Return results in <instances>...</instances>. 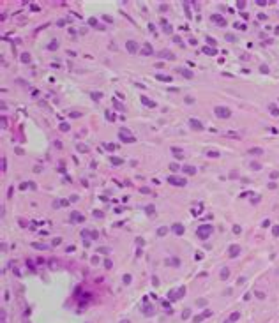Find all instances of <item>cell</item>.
<instances>
[{"instance_id":"1","label":"cell","mask_w":279,"mask_h":323,"mask_svg":"<svg viewBox=\"0 0 279 323\" xmlns=\"http://www.w3.org/2000/svg\"><path fill=\"white\" fill-rule=\"evenodd\" d=\"M118 136L124 140V141H126V143H132L134 141V136H131V134L126 131V129H120V132H118Z\"/></svg>"},{"instance_id":"2","label":"cell","mask_w":279,"mask_h":323,"mask_svg":"<svg viewBox=\"0 0 279 323\" xmlns=\"http://www.w3.org/2000/svg\"><path fill=\"white\" fill-rule=\"evenodd\" d=\"M168 182L173 184V185H184V184H185V180H184V179H179V177H170Z\"/></svg>"},{"instance_id":"3","label":"cell","mask_w":279,"mask_h":323,"mask_svg":"<svg viewBox=\"0 0 279 323\" xmlns=\"http://www.w3.org/2000/svg\"><path fill=\"white\" fill-rule=\"evenodd\" d=\"M126 46H127V49H129V53H136V51H138V44L134 43V41H127Z\"/></svg>"},{"instance_id":"4","label":"cell","mask_w":279,"mask_h":323,"mask_svg":"<svg viewBox=\"0 0 279 323\" xmlns=\"http://www.w3.org/2000/svg\"><path fill=\"white\" fill-rule=\"evenodd\" d=\"M189 124H191V127H194V129H198V131H200V129H203V127H201V124H200L198 120H193V118H191V122H189Z\"/></svg>"},{"instance_id":"5","label":"cell","mask_w":279,"mask_h":323,"mask_svg":"<svg viewBox=\"0 0 279 323\" xmlns=\"http://www.w3.org/2000/svg\"><path fill=\"white\" fill-rule=\"evenodd\" d=\"M215 111H217V115H219V117H221V115H223V117L228 115V110H226V108H217Z\"/></svg>"},{"instance_id":"6","label":"cell","mask_w":279,"mask_h":323,"mask_svg":"<svg viewBox=\"0 0 279 323\" xmlns=\"http://www.w3.org/2000/svg\"><path fill=\"white\" fill-rule=\"evenodd\" d=\"M179 72H182V74H184L185 78H193V72H191V71H185V69H179Z\"/></svg>"},{"instance_id":"7","label":"cell","mask_w":279,"mask_h":323,"mask_svg":"<svg viewBox=\"0 0 279 323\" xmlns=\"http://www.w3.org/2000/svg\"><path fill=\"white\" fill-rule=\"evenodd\" d=\"M198 233H200V235H203V233L209 235V233H210V226H207V228L203 226V228H200V231H198Z\"/></svg>"},{"instance_id":"8","label":"cell","mask_w":279,"mask_h":323,"mask_svg":"<svg viewBox=\"0 0 279 323\" xmlns=\"http://www.w3.org/2000/svg\"><path fill=\"white\" fill-rule=\"evenodd\" d=\"M171 152H173V155H175V157H179V159L182 157V152H180L179 148H175V147H173V148H171Z\"/></svg>"},{"instance_id":"9","label":"cell","mask_w":279,"mask_h":323,"mask_svg":"<svg viewBox=\"0 0 279 323\" xmlns=\"http://www.w3.org/2000/svg\"><path fill=\"white\" fill-rule=\"evenodd\" d=\"M173 231H175V233H184V228L179 226V224H175V226H173Z\"/></svg>"},{"instance_id":"10","label":"cell","mask_w":279,"mask_h":323,"mask_svg":"<svg viewBox=\"0 0 279 323\" xmlns=\"http://www.w3.org/2000/svg\"><path fill=\"white\" fill-rule=\"evenodd\" d=\"M149 53H152V48H150V44H145V48H143V55H149Z\"/></svg>"},{"instance_id":"11","label":"cell","mask_w":279,"mask_h":323,"mask_svg":"<svg viewBox=\"0 0 279 323\" xmlns=\"http://www.w3.org/2000/svg\"><path fill=\"white\" fill-rule=\"evenodd\" d=\"M179 168H180V166H179L177 163H171V164H170V170H171V171H179Z\"/></svg>"},{"instance_id":"12","label":"cell","mask_w":279,"mask_h":323,"mask_svg":"<svg viewBox=\"0 0 279 323\" xmlns=\"http://www.w3.org/2000/svg\"><path fill=\"white\" fill-rule=\"evenodd\" d=\"M184 171L185 173H194V168L193 166H184Z\"/></svg>"},{"instance_id":"13","label":"cell","mask_w":279,"mask_h":323,"mask_svg":"<svg viewBox=\"0 0 279 323\" xmlns=\"http://www.w3.org/2000/svg\"><path fill=\"white\" fill-rule=\"evenodd\" d=\"M157 80H161V81H171V78H170V76H163V74H159V76H157Z\"/></svg>"},{"instance_id":"14","label":"cell","mask_w":279,"mask_h":323,"mask_svg":"<svg viewBox=\"0 0 279 323\" xmlns=\"http://www.w3.org/2000/svg\"><path fill=\"white\" fill-rule=\"evenodd\" d=\"M111 163H113V164H122V159H118V157H111Z\"/></svg>"},{"instance_id":"15","label":"cell","mask_w":279,"mask_h":323,"mask_svg":"<svg viewBox=\"0 0 279 323\" xmlns=\"http://www.w3.org/2000/svg\"><path fill=\"white\" fill-rule=\"evenodd\" d=\"M92 97H94V99H101V97H102V94H99V92H96V94H92Z\"/></svg>"},{"instance_id":"16","label":"cell","mask_w":279,"mask_h":323,"mask_svg":"<svg viewBox=\"0 0 279 323\" xmlns=\"http://www.w3.org/2000/svg\"><path fill=\"white\" fill-rule=\"evenodd\" d=\"M78 150H81V152H87V150H88V148H87V147H85V145H78Z\"/></svg>"},{"instance_id":"17","label":"cell","mask_w":279,"mask_h":323,"mask_svg":"<svg viewBox=\"0 0 279 323\" xmlns=\"http://www.w3.org/2000/svg\"><path fill=\"white\" fill-rule=\"evenodd\" d=\"M141 101H143V102H145V104H149V106H154V102H152V101H149V99H145V97H143Z\"/></svg>"},{"instance_id":"18","label":"cell","mask_w":279,"mask_h":323,"mask_svg":"<svg viewBox=\"0 0 279 323\" xmlns=\"http://www.w3.org/2000/svg\"><path fill=\"white\" fill-rule=\"evenodd\" d=\"M157 233H159V235H164V233H166V228H159Z\"/></svg>"}]
</instances>
